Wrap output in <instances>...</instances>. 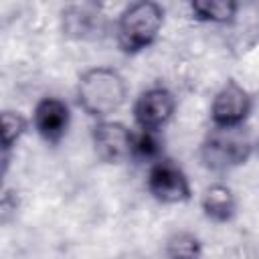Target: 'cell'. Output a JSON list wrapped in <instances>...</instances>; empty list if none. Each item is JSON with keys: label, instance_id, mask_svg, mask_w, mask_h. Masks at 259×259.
<instances>
[{"label": "cell", "instance_id": "obj_15", "mask_svg": "<svg viewBox=\"0 0 259 259\" xmlns=\"http://www.w3.org/2000/svg\"><path fill=\"white\" fill-rule=\"evenodd\" d=\"M18 208V196L12 190H4L2 200H0V214H2V223H8L10 214H14Z\"/></svg>", "mask_w": 259, "mask_h": 259}, {"label": "cell", "instance_id": "obj_6", "mask_svg": "<svg viewBox=\"0 0 259 259\" xmlns=\"http://www.w3.org/2000/svg\"><path fill=\"white\" fill-rule=\"evenodd\" d=\"M176 111V97L166 87H150L142 91L132 107V115L140 132H152L160 134L162 127L168 125V121L174 117Z\"/></svg>", "mask_w": 259, "mask_h": 259}, {"label": "cell", "instance_id": "obj_13", "mask_svg": "<svg viewBox=\"0 0 259 259\" xmlns=\"http://www.w3.org/2000/svg\"><path fill=\"white\" fill-rule=\"evenodd\" d=\"M30 119L16 111V109H4L2 111V154L10 156V150L20 142V138L28 132Z\"/></svg>", "mask_w": 259, "mask_h": 259}, {"label": "cell", "instance_id": "obj_8", "mask_svg": "<svg viewBox=\"0 0 259 259\" xmlns=\"http://www.w3.org/2000/svg\"><path fill=\"white\" fill-rule=\"evenodd\" d=\"M30 125L42 142L57 146L63 142V138L69 132L71 109L61 97H53V95L40 97L32 109Z\"/></svg>", "mask_w": 259, "mask_h": 259}, {"label": "cell", "instance_id": "obj_16", "mask_svg": "<svg viewBox=\"0 0 259 259\" xmlns=\"http://www.w3.org/2000/svg\"><path fill=\"white\" fill-rule=\"evenodd\" d=\"M117 259H148V255H144V253H140V251H125V253H121Z\"/></svg>", "mask_w": 259, "mask_h": 259}, {"label": "cell", "instance_id": "obj_4", "mask_svg": "<svg viewBox=\"0 0 259 259\" xmlns=\"http://www.w3.org/2000/svg\"><path fill=\"white\" fill-rule=\"evenodd\" d=\"M146 190L160 204H182L192 198L186 172L174 160L164 156L148 166Z\"/></svg>", "mask_w": 259, "mask_h": 259}, {"label": "cell", "instance_id": "obj_5", "mask_svg": "<svg viewBox=\"0 0 259 259\" xmlns=\"http://www.w3.org/2000/svg\"><path fill=\"white\" fill-rule=\"evenodd\" d=\"M91 144L95 156L105 164H123L134 160L136 132L121 121L101 119L91 127Z\"/></svg>", "mask_w": 259, "mask_h": 259}, {"label": "cell", "instance_id": "obj_3", "mask_svg": "<svg viewBox=\"0 0 259 259\" xmlns=\"http://www.w3.org/2000/svg\"><path fill=\"white\" fill-rule=\"evenodd\" d=\"M253 152L251 138L245 127H212L204 136L198 156L206 170L223 174L243 166Z\"/></svg>", "mask_w": 259, "mask_h": 259}, {"label": "cell", "instance_id": "obj_10", "mask_svg": "<svg viewBox=\"0 0 259 259\" xmlns=\"http://www.w3.org/2000/svg\"><path fill=\"white\" fill-rule=\"evenodd\" d=\"M63 18L65 30L79 38H87L89 34H95L103 28L101 14L95 12L91 6H71L67 12H63Z\"/></svg>", "mask_w": 259, "mask_h": 259}, {"label": "cell", "instance_id": "obj_2", "mask_svg": "<svg viewBox=\"0 0 259 259\" xmlns=\"http://www.w3.org/2000/svg\"><path fill=\"white\" fill-rule=\"evenodd\" d=\"M164 26V8L158 2L140 0L127 4L115 22L117 47L125 55H138L152 47Z\"/></svg>", "mask_w": 259, "mask_h": 259}, {"label": "cell", "instance_id": "obj_9", "mask_svg": "<svg viewBox=\"0 0 259 259\" xmlns=\"http://www.w3.org/2000/svg\"><path fill=\"white\" fill-rule=\"evenodd\" d=\"M202 214L212 223H229L237 212V198L225 182L208 184L200 194Z\"/></svg>", "mask_w": 259, "mask_h": 259}, {"label": "cell", "instance_id": "obj_14", "mask_svg": "<svg viewBox=\"0 0 259 259\" xmlns=\"http://www.w3.org/2000/svg\"><path fill=\"white\" fill-rule=\"evenodd\" d=\"M160 158H162V144L158 140V134L138 132L134 144V160H146L152 164Z\"/></svg>", "mask_w": 259, "mask_h": 259}, {"label": "cell", "instance_id": "obj_7", "mask_svg": "<svg viewBox=\"0 0 259 259\" xmlns=\"http://www.w3.org/2000/svg\"><path fill=\"white\" fill-rule=\"evenodd\" d=\"M253 107L249 91L235 79H229L210 101V123L212 127H241Z\"/></svg>", "mask_w": 259, "mask_h": 259}, {"label": "cell", "instance_id": "obj_11", "mask_svg": "<svg viewBox=\"0 0 259 259\" xmlns=\"http://www.w3.org/2000/svg\"><path fill=\"white\" fill-rule=\"evenodd\" d=\"M166 259H202V241L190 231H174L164 241Z\"/></svg>", "mask_w": 259, "mask_h": 259}, {"label": "cell", "instance_id": "obj_12", "mask_svg": "<svg viewBox=\"0 0 259 259\" xmlns=\"http://www.w3.org/2000/svg\"><path fill=\"white\" fill-rule=\"evenodd\" d=\"M190 12H192V18L200 22L225 24L235 18L237 4L233 0H192Z\"/></svg>", "mask_w": 259, "mask_h": 259}, {"label": "cell", "instance_id": "obj_1", "mask_svg": "<svg viewBox=\"0 0 259 259\" xmlns=\"http://www.w3.org/2000/svg\"><path fill=\"white\" fill-rule=\"evenodd\" d=\"M75 95L79 107L101 121L121 109L127 99V83L113 67H91L81 73Z\"/></svg>", "mask_w": 259, "mask_h": 259}]
</instances>
